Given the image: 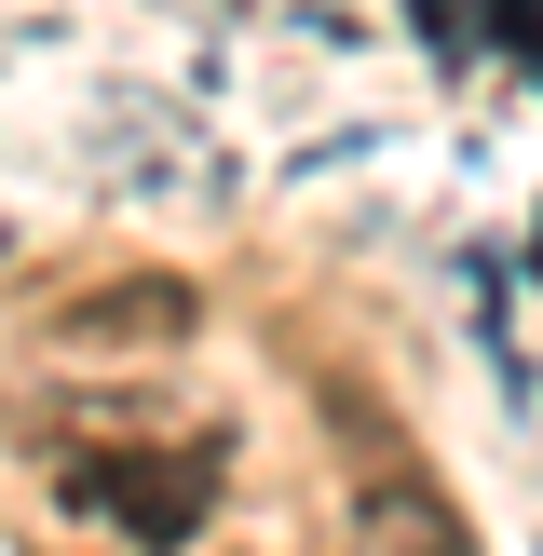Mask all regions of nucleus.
<instances>
[{
	"label": "nucleus",
	"instance_id": "f257e3e1",
	"mask_svg": "<svg viewBox=\"0 0 543 556\" xmlns=\"http://www.w3.org/2000/svg\"><path fill=\"white\" fill-rule=\"evenodd\" d=\"M353 530H367V556H476V530L449 516L434 476H367L353 489Z\"/></svg>",
	"mask_w": 543,
	"mask_h": 556
}]
</instances>
